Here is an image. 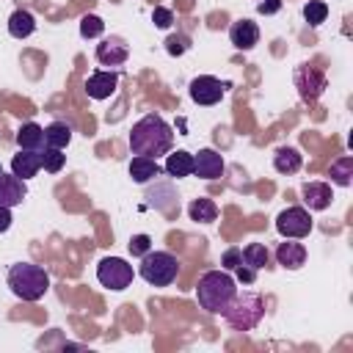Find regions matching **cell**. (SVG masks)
<instances>
[{
  "mask_svg": "<svg viewBox=\"0 0 353 353\" xmlns=\"http://www.w3.org/2000/svg\"><path fill=\"white\" fill-rule=\"evenodd\" d=\"M174 146V130L171 124L157 116V113H146L143 119H138L130 130V152L141 154V157H163L168 154Z\"/></svg>",
  "mask_w": 353,
  "mask_h": 353,
  "instance_id": "cell-1",
  "label": "cell"
},
{
  "mask_svg": "<svg viewBox=\"0 0 353 353\" xmlns=\"http://www.w3.org/2000/svg\"><path fill=\"white\" fill-rule=\"evenodd\" d=\"M234 292H237V281H234V276L229 273V270H207L201 279H199V284H196V298H199V306L204 309V312H210V314H221L226 306H229V301L234 298Z\"/></svg>",
  "mask_w": 353,
  "mask_h": 353,
  "instance_id": "cell-2",
  "label": "cell"
},
{
  "mask_svg": "<svg viewBox=\"0 0 353 353\" xmlns=\"http://www.w3.org/2000/svg\"><path fill=\"white\" fill-rule=\"evenodd\" d=\"M8 287L19 301H41L50 290V276L41 265L33 262H17L8 268Z\"/></svg>",
  "mask_w": 353,
  "mask_h": 353,
  "instance_id": "cell-3",
  "label": "cell"
},
{
  "mask_svg": "<svg viewBox=\"0 0 353 353\" xmlns=\"http://www.w3.org/2000/svg\"><path fill=\"white\" fill-rule=\"evenodd\" d=\"M221 314H223V320H226L229 328H234V331H251L265 317V301L254 290H237L234 298L229 301V306Z\"/></svg>",
  "mask_w": 353,
  "mask_h": 353,
  "instance_id": "cell-4",
  "label": "cell"
},
{
  "mask_svg": "<svg viewBox=\"0 0 353 353\" xmlns=\"http://www.w3.org/2000/svg\"><path fill=\"white\" fill-rule=\"evenodd\" d=\"M138 276L152 287H171L179 276V259L168 251H146L141 256Z\"/></svg>",
  "mask_w": 353,
  "mask_h": 353,
  "instance_id": "cell-5",
  "label": "cell"
},
{
  "mask_svg": "<svg viewBox=\"0 0 353 353\" xmlns=\"http://www.w3.org/2000/svg\"><path fill=\"white\" fill-rule=\"evenodd\" d=\"M132 265L127 262V259H121V256H105V259H99V265H97V281L102 284V287H108V290H113V292H121V290H127L130 284H132Z\"/></svg>",
  "mask_w": 353,
  "mask_h": 353,
  "instance_id": "cell-6",
  "label": "cell"
},
{
  "mask_svg": "<svg viewBox=\"0 0 353 353\" xmlns=\"http://www.w3.org/2000/svg\"><path fill=\"white\" fill-rule=\"evenodd\" d=\"M276 232L290 240H303L312 232V215L306 207H287L276 215Z\"/></svg>",
  "mask_w": 353,
  "mask_h": 353,
  "instance_id": "cell-7",
  "label": "cell"
},
{
  "mask_svg": "<svg viewBox=\"0 0 353 353\" xmlns=\"http://www.w3.org/2000/svg\"><path fill=\"white\" fill-rule=\"evenodd\" d=\"M188 94H190V99H193L196 105L210 108V105H218V102L223 99V94H226V83L218 80V77H212V74H199V77L190 80Z\"/></svg>",
  "mask_w": 353,
  "mask_h": 353,
  "instance_id": "cell-8",
  "label": "cell"
},
{
  "mask_svg": "<svg viewBox=\"0 0 353 353\" xmlns=\"http://www.w3.org/2000/svg\"><path fill=\"white\" fill-rule=\"evenodd\" d=\"M295 85H298L301 99L314 102V99L325 91V74H323V69H317V66L301 63V66L295 69Z\"/></svg>",
  "mask_w": 353,
  "mask_h": 353,
  "instance_id": "cell-9",
  "label": "cell"
},
{
  "mask_svg": "<svg viewBox=\"0 0 353 353\" xmlns=\"http://www.w3.org/2000/svg\"><path fill=\"white\" fill-rule=\"evenodd\" d=\"M223 168H226V163H223L221 152H215L210 146L207 149H199L193 154V176H199V179H207V182L221 179L223 176Z\"/></svg>",
  "mask_w": 353,
  "mask_h": 353,
  "instance_id": "cell-10",
  "label": "cell"
},
{
  "mask_svg": "<svg viewBox=\"0 0 353 353\" xmlns=\"http://www.w3.org/2000/svg\"><path fill=\"white\" fill-rule=\"evenodd\" d=\"M127 58H130V47L119 39V36H110V39H102L99 44H97V61L102 63V66H121V63H127Z\"/></svg>",
  "mask_w": 353,
  "mask_h": 353,
  "instance_id": "cell-11",
  "label": "cell"
},
{
  "mask_svg": "<svg viewBox=\"0 0 353 353\" xmlns=\"http://www.w3.org/2000/svg\"><path fill=\"white\" fill-rule=\"evenodd\" d=\"M28 199V185L17 174H0V204L3 207H19Z\"/></svg>",
  "mask_w": 353,
  "mask_h": 353,
  "instance_id": "cell-12",
  "label": "cell"
},
{
  "mask_svg": "<svg viewBox=\"0 0 353 353\" xmlns=\"http://www.w3.org/2000/svg\"><path fill=\"white\" fill-rule=\"evenodd\" d=\"M301 199L309 210H328L331 201H334V193H331V185L328 182H303L301 185Z\"/></svg>",
  "mask_w": 353,
  "mask_h": 353,
  "instance_id": "cell-13",
  "label": "cell"
},
{
  "mask_svg": "<svg viewBox=\"0 0 353 353\" xmlns=\"http://www.w3.org/2000/svg\"><path fill=\"white\" fill-rule=\"evenodd\" d=\"M276 262H279L281 268H287V270L303 268V262H306V245L298 243V240L284 237V243L276 245Z\"/></svg>",
  "mask_w": 353,
  "mask_h": 353,
  "instance_id": "cell-14",
  "label": "cell"
},
{
  "mask_svg": "<svg viewBox=\"0 0 353 353\" xmlns=\"http://www.w3.org/2000/svg\"><path fill=\"white\" fill-rule=\"evenodd\" d=\"M229 41H232L237 50H254V47L259 44V28H256V22H251V19H237V22H232V28H229Z\"/></svg>",
  "mask_w": 353,
  "mask_h": 353,
  "instance_id": "cell-15",
  "label": "cell"
},
{
  "mask_svg": "<svg viewBox=\"0 0 353 353\" xmlns=\"http://www.w3.org/2000/svg\"><path fill=\"white\" fill-rule=\"evenodd\" d=\"M119 88V74L116 72H94V74H88V80H85V94L91 97V99H108L113 91Z\"/></svg>",
  "mask_w": 353,
  "mask_h": 353,
  "instance_id": "cell-16",
  "label": "cell"
},
{
  "mask_svg": "<svg viewBox=\"0 0 353 353\" xmlns=\"http://www.w3.org/2000/svg\"><path fill=\"white\" fill-rule=\"evenodd\" d=\"M41 168V152H33V149H19V154H14L11 160V174H17L19 179H33Z\"/></svg>",
  "mask_w": 353,
  "mask_h": 353,
  "instance_id": "cell-17",
  "label": "cell"
},
{
  "mask_svg": "<svg viewBox=\"0 0 353 353\" xmlns=\"http://www.w3.org/2000/svg\"><path fill=\"white\" fill-rule=\"evenodd\" d=\"M301 165H303V157H301V152H298L295 146H279V149H276V154H273V168H276L279 174H284V176L298 174Z\"/></svg>",
  "mask_w": 353,
  "mask_h": 353,
  "instance_id": "cell-18",
  "label": "cell"
},
{
  "mask_svg": "<svg viewBox=\"0 0 353 353\" xmlns=\"http://www.w3.org/2000/svg\"><path fill=\"white\" fill-rule=\"evenodd\" d=\"M163 171L174 179H182V176H190L193 174V154L185 152V149H176V152H168L165 157V165Z\"/></svg>",
  "mask_w": 353,
  "mask_h": 353,
  "instance_id": "cell-19",
  "label": "cell"
},
{
  "mask_svg": "<svg viewBox=\"0 0 353 353\" xmlns=\"http://www.w3.org/2000/svg\"><path fill=\"white\" fill-rule=\"evenodd\" d=\"M160 165H157V160H152V157H141V154H135L132 160H130V176H132V182L135 185H146V182H152L154 176H160Z\"/></svg>",
  "mask_w": 353,
  "mask_h": 353,
  "instance_id": "cell-20",
  "label": "cell"
},
{
  "mask_svg": "<svg viewBox=\"0 0 353 353\" xmlns=\"http://www.w3.org/2000/svg\"><path fill=\"white\" fill-rule=\"evenodd\" d=\"M33 30H36V17L28 11V8H17L11 17H8V33L14 36V39H28V36H33Z\"/></svg>",
  "mask_w": 353,
  "mask_h": 353,
  "instance_id": "cell-21",
  "label": "cell"
},
{
  "mask_svg": "<svg viewBox=\"0 0 353 353\" xmlns=\"http://www.w3.org/2000/svg\"><path fill=\"white\" fill-rule=\"evenodd\" d=\"M17 146H19V149L41 152V149H44V127H39L36 121H25V124L17 130Z\"/></svg>",
  "mask_w": 353,
  "mask_h": 353,
  "instance_id": "cell-22",
  "label": "cell"
},
{
  "mask_svg": "<svg viewBox=\"0 0 353 353\" xmlns=\"http://www.w3.org/2000/svg\"><path fill=\"white\" fill-rule=\"evenodd\" d=\"M188 215L196 223H212L218 218V204L212 199H207V196H199V199H193L188 204Z\"/></svg>",
  "mask_w": 353,
  "mask_h": 353,
  "instance_id": "cell-23",
  "label": "cell"
},
{
  "mask_svg": "<svg viewBox=\"0 0 353 353\" xmlns=\"http://www.w3.org/2000/svg\"><path fill=\"white\" fill-rule=\"evenodd\" d=\"M72 141V127L66 121H52L44 127V146H52V149H66Z\"/></svg>",
  "mask_w": 353,
  "mask_h": 353,
  "instance_id": "cell-24",
  "label": "cell"
},
{
  "mask_svg": "<svg viewBox=\"0 0 353 353\" xmlns=\"http://www.w3.org/2000/svg\"><path fill=\"white\" fill-rule=\"evenodd\" d=\"M328 176H331L334 185L347 188V185L353 182V157H350V154H342L339 160H334L331 168H328Z\"/></svg>",
  "mask_w": 353,
  "mask_h": 353,
  "instance_id": "cell-25",
  "label": "cell"
},
{
  "mask_svg": "<svg viewBox=\"0 0 353 353\" xmlns=\"http://www.w3.org/2000/svg\"><path fill=\"white\" fill-rule=\"evenodd\" d=\"M243 262H245L248 268H254V270L268 268V262H270L268 245H262V243H248V245L243 248Z\"/></svg>",
  "mask_w": 353,
  "mask_h": 353,
  "instance_id": "cell-26",
  "label": "cell"
},
{
  "mask_svg": "<svg viewBox=\"0 0 353 353\" xmlns=\"http://www.w3.org/2000/svg\"><path fill=\"white\" fill-rule=\"evenodd\" d=\"M63 165H66V154L61 149H52V146H44L41 149V168L47 174H58Z\"/></svg>",
  "mask_w": 353,
  "mask_h": 353,
  "instance_id": "cell-27",
  "label": "cell"
},
{
  "mask_svg": "<svg viewBox=\"0 0 353 353\" xmlns=\"http://www.w3.org/2000/svg\"><path fill=\"white\" fill-rule=\"evenodd\" d=\"M325 17H328V6H325L323 0H309V3L303 6V19H306L312 28L323 25V22H325Z\"/></svg>",
  "mask_w": 353,
  "mask_h": 353,
  "instance_id": "cell-28",
  "label": "cell"
},
{
  "mask_svg": "<svg viewBox=\"0 0 353 353\" xmlns=\"http://www.w3.org/2000/svg\"><path fill=\"white\" fill-rule=\"evenodd\" d=\"M105 33V22H102V17H97V14H85L83 19H80V36L83 39H97V36H102Z\"/></svg>",
  "mask_w": 353,
  "mask_h": 353,
  "instance_id": "cell-29",
  "label": "cell"
},
{
  "mask_svg": "<svg viewBox=\"0 0 353 353\" xmlns=\"http://www.w3.org/2000/svg\"><path fill=\"white\" fill-rule=\"evenodd\" d=\"M188 50H190V39H188V36L176 33V36H168V39H165V52H168V55H185Z\"/></svg>",
  "mask_w": 353,
  "mask_h": 353,
  "instance_id": "cell-30",
  "label": "cell"
},
{
  "mask_svg": "<svg viewBox=\"0 0 353 353\" xmlns=\"http://www.w3.org/2000/svg\"><path fill=\"white\" fill-rule=\"evenodd\" d=\"M127 248H130V254H132V256H138V259H141L146 251H152V237H149V234H132V237H130V243H127Z\"/></svg>",
  "mask_w": 353,
  "mask_h": 353,
  "instance_id": "cell-31",
  "label": "cell"
},
{
  "mask_svg": "<svg viewBox=\"0 0 353 353\" xmlns=\"http://www.w3.org/2000/svg\"><path fill=\"white\" fill-rule=\"evenodd\" d=\"M152 22H154V28L165 30V28H171V22H174V11L165 8V6H154V11H152Z\"/></svg>",
  "mask_w": 353,
  "mask_h": 353,
  "instance_id": "cell-32",
  "label": "cell"
},
{
  "mask_svg": "<svg viewBox=\"0 0 353 353\" xmlns=\"http://www.w3.org/2000/svg\"><path fill=\"white\" fill-rule=\"evenodd\" d=\"M240 262H243V248H226V251L221 254V268L229 270V273H232Z\"/></svg>",
  "mask_w": 353,
  "mask_h": 353,
  "instance_id": "cell-33",
  "label": "cell"
},
{
  "mask_svg": "<svg viewBox=\"0 0 353 353\" xmlns=\"http://www.w3.org/2000/svg\"><path fill=\"white\" fill-rule=\"evenodd\" d=\"M281 6H284V0H259L256 3V11L265 14V17H270V14H279Z\"/></svg>",
  "mask_w": 353,
  "mask_h": 353,
  "instance_id": "cell-34",
  "label": "cell"
},
{
  "mask_svg": "<svg viewBox=\"0 0 353 353\" xmlns=\"http://www.w3.org/2000/svg\"><path fill=\"white\" fill-rule=\"evenodd\" d=\"M234 273H237V279H240L243 284H254V281H256V270H254V268H248L245 262H240V265L234 268Z\"/></svg>",
  "mask_w": 353,
  "mask_h": 353,
  "instance_id": "cell-35",
  "label": "cell"
},
{
  "mask_svg": "<svg viewBox=\"0 0 353 353\" xmlns=\"http://www.w3.org/2000/svg\"><path fill=\"white\" fill-rule=\"evenodd\" d=\"M11 221H14V218H11V207H3V204H0V234L11 229Z\"/></svg>",
  "mask_w": 353,
  "mask_h": 353,
  "instance_id": "cell-36",
  "label": "cell"
},
{
  "mask_svg": "<svg viewBox=\"0 0 353 353\" xmlns=\"http://www.w3.org/2000/svg\"><path fill=\"white\" fill-rule=\"evenodd\" d=\"M0 174H3V165H0Z\"/></svg>",
  "mask_w": 353,
  "mask_h": 353,
  "instance_id": "cell-37",
  "label": "cell"
}]
</instances>
